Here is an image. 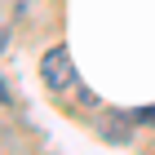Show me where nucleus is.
I'll use <instances>...</instances> for the list:
<instances>
[{"label": "nucleus", "instance_id": "nucleus-1", "mask_svg": "<svg viewBox=\"0 0 155 155\" xmlns=\"http://www.w3.org/2000/svg\"><path fill=\"white\" fill-rule=\"evenodd\" d=\"M40 80H45V89H49V93H67V89L75 84L71 53H67L62 45H53V49L45 53V58H40Z\"/></svg>", "mask_w": 155, "mask_h": 155}, {"label": "nucleus", "instance_id": "nucleus-3", "mask_svg": "<svg viewBox=\"0 0 155 155\" xmlns=\"http://www.w3.org/2000/svg\"><path fill=\"white\" fill-rule=\"evenodd\" d=\"M137 120H142V124H151V129H155V107H146V111H137Z\"/></svg>", "mask_w": 155, "mask_h": 155}, {"label": "nucleus", "instance_id": "nucleus-2", "mask_svg": "<svg viewBox=\"0 0 155 155\" xmlns=\"http://www.w3.org/2000/svg\"><path fill=\"white\" fill-rule=\"evenodd\" d=\"M133 120H137V111H133V115H124V111H111V120L102 124V137H107V142H129Z\"/></svg>", "mask_w": 155, "mask_h": 155}]
</instances>
